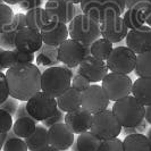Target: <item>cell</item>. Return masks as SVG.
Wrapping results in <instances>:
<instances>
[{
	"instance_id": "cell-1",
	"label": "cell",
	"mask_w": 151,
	"mask_h": 151,
	"mask_svg": "<svg viewBox=\"0 0 151 151\" xmlns=\"http://www.w3.org/2000/svg\"><path fill=\"white\" fill-rule=\"evenodd\" d=\"M9 96L19 101H27L41 91V72L37 65L15 64L6 72Z\"/></svg>"
},
{
	"instance_id": "cell-2",
	"label": "cell",
	"mask_w": 151,
	"mask_h": 151,
	"mask_svg": "<svg viewBox=\"0 0 151 151\" xmlns=\"http://www.w3.org/2000/svg\"><path fill=\"white\" fill-rule=\"evenodd\" d=\"M67 26L69 38L80 41L88 48H90L96 40L101 38L100 23L85 14L75 16Z\"/></svg>"
},
{
	"instance_id": "cell-3",
	"label": "cell",
	"mask_w": 151,
	"mask_h": 151,
	"mask_svg": "<svg viewBox=\"0 0 151 151\" xmlns=\"http://www.w3.org/2000/svg\"><path fill=\"white\" fill-rule=\"evenodd\" d=\"M111 110L123 127H133L144 119L145 106L129 94L115 101Z\"/></svg>"
},
{
	"instance_id": "cell-4",
	"label": "cell",
	"mask_w": 151,
	"mask_h": 151,
	"mask_svg": "<svg viewBox=\"0 0 151 151\" xmlns=\"http://www.w3.org/2000/svg\"><path fill=\"white\" fill-rule=\"evenodd\" d=\"M72 85V77L63 66L48 67L41 73V91L52 98H58Z\"/></svg>"
},
{
	"instance_id": "cell-5",
	"label": "cell",
	"mask_w": 151,
	"mask_h": 151,
	"mask_svg": "<svg viewBox=\"0 0 151 151\" xmlns=\"http://www.w3.org/2000/svg\"><path fill=\"white\" fill-rule=\"evenodd\" d=\"M80 6L83 14L99 23L109 14L122 16L126 9L124 0H82Z\"/></svg>"
},
{
	"instance_id": "cell-6",
	"label": "cell",
	"mask_w": 151,
	"mask_h": 151,
	"mask_svg": "<svg viewBox=\"0 0 151 151\" xmlns=\"http://www.w3.org/2000/svg\"><path fill=\"white\" fill-rule=\"evenodd\" d=\"M122 127L113 110L106 109L92 115L90 131L101 141L117 137L122 133Z\"/></svg>"
},
{
	"instance_id": "cell-7",
	"label": "cell",
	"mask_w": 151,
	"mask_h": 151,
	"mask_svg": "<svg viewBox=\"0 0 151 151\" xmlns=\"http://www.w3.org/2000/svg\"><path fill=\"white\" fill-rule=\"evenodd\" d=\"M27 113L37 122H43L56 113L58 109L57 100L48 96L43 91H39L26 101Z\"/></svg>"
},
{
	"instance_id": "cell-8",
	"label": "cell",
	"mask_w": 151,
	"mask_h": 151,
	"mask_svg": "<svg viewBox=\"0 0 151 151\" xmlns=\"http://www.w3.org/2000/svg\"><path fill=\"white\" fill-rule=\"evenodd\" d=\"M102 89L106 92L110 101H117L131 94L132 91V78L126 74L119 73H108L101 81Z\"/></svg>"
},
{
	"instance_id": "cell-9",
	"label": "cell",
	"mask_w": 151,
	"mask_h": 151,
	"mask_svg": "<svg viewBox=\"0 0 151 151\" xmlns=\"http://www.w3.org/2000/svg\"><path fill=\"white\" fill-rule=\"evenodd\" d=\"M88 56H91L90 48L74 39L69 38L58 45V60L67 67L77 68Z\"/></svg>"
},
{
	"instance_id": "cell-10",
	"label": "cell",
	"mask_w": 151,
	"mask_h": 151,
	"mask_svg": "<svg viewBox=\"0 0 151 151\" xmlns=\"http://www.w3.org/2000/svg\"><path fill=\"white\" fill-rule=\"evenodd\" d=\"M106 64L110 72L127 75L135 68L136 53L126 45L116 47L107 58Z\"/></svg>"
},
{
	"instance_id": "cell-11",
	"label": "cell",
	"mask_w": 151,
	"mask_h": 151,
	"mask_svg": "<svg viewBox=\"0 0 151 151\" xmlns=\"http://www.w3.org/2000/svg\"><path fill=\"white\" fill-rule=\"evenodd\" d=\"M81 93H82L81 107L90 111L92 115L106 110L109 106L110 100L108 99L106 92L101 85L90 84V86L82 91Z\"/></svg>"
},
{
	"instance_id": "cell-12",
	"label": "cell",
	"mask_w": 151,
	"mask_h": 151,
	"mask_svg": "<svg viewBox=\"0 0 151 151\" xmlns=\"http://www.w3.org/2000/svg\"><path fill=\"white\" fill-rule=\"evenodd\" d=\"M45 9L52 18L68 24L75 16L83 14L80 4H73L68 0H48Z\"/></svg>"
},
{
	"instance_id": "cell-13",
	"label": "cell",
	"mask_w": 151,
	"mask_h": 151,
	"mask_svg": "<svg viewBox=\"0 0 151 151\" xmlns=\"http://www.w3.org/2000/svg\"><path fill=\"white\" fill-rule=\"evenodd\" d=\"M101 38L107 39L111 43H118L126 38L129 29L125 25L122 16L116 14H109L100 23Z\"/></svg>"
},
{
	"instance_id": "cell-14",
	"label": "cell",
	"mask_w": 151,
	"mask_h": 151,
	"mask_svg": "<svg viewBox=\"0 0 151 151\" xmlns=\"http://www.w3.org/2000/svg\"><path fill=\"white\" fill-rule=\"evenodd\" d=\"M108 67H107L106 61L97 59L93 56L85 57L81 64L77 67L78 74L85 76L90 83H98L104 80V77L108 74Z\"/></svg>"
},
{
	"instance_id": "cell-15",
	"label": "cell",
	"mask_w": 151,
	"mask_h": 151,
	"mask_svg": "<svg viewBox=\"0 0 151 151\" xmlns=\"http://www.w3.org/2000/svg\"><path fill=\"white\" fill-rule=\"evenodd\" d=\"M43 41L39 30L32 27H23L16 33L15 48L19 51L35 53L42 47Z\"/></svg>"
},
{
	"instance_id": "cell-16",
	"label": "cell",
	"mask_w": 151,
	"mask_h": 151,
	"mask_svg": "<svg viewBox=\"0 0 151 151\" xmlns=\"http://www.w3.org/2000/svg\"><path fill=\"white\" fill-rule=\"evenodd\" d=\"M74 133L65 123H58L48 129V144L59 151L67 150L74 142Z\"/></svg>"
},
{
	"instance_id": "cell-17",
	"label": "cell",
	"mask_w": 151,
	"mask_h": 151,
	"mask_svg": "<svg viewBox=\"0 0 151 151\" xmlns=\"http://www.w3.org/2000/svg\"><path fill=\"white\" fill-rule=\"evenodd\" d=\"M126 47H129L136 55L151 50V27L143 25L141 27L129 30L125 38Z\"/></svg>"
},
{
	"instance_id": "cell-18",
	"label": "cell",
	"mask_w": 151,
	"mask_h": 151,
	"mask_svg": "<svg viewBox=\"0 0 151 151\" xmlns=\"http://www.w3.org/2000/svg\"><path fill=\"white\" fill-rule=\"evenodd\" d=\"M40 33L45 45L55 47L60 45L69 37L67 24H64L57 19H52L48 25L42 27L40 30Z\"/></svg>"
},
{
	"instance_id": "cell-19",
	"label": "cell",
	"mask_w": 151,
	"mask_h": 151,
	"mask_svg": "<svg viewBox=\"0 0 151 151\" xmlns=\"http://www.w3.org/2000/svg\"><path fill=\"white\" fill-rule=\"evenodd\" d=\"M91 122H92V114L81 107L74 111L65 114L64 123L74 134L78 135L86 131H90Z\"/></svg>"
},
{
	"instance_id": "cell-20",
	"label": "cell",
	"mask_w": 151,
	"mask_h": 151,
	"mask_svg": "<svg viewBox=\"0 0 151 151\" xmlns=\"http://www.w3.org/2000/svg\"><path fill=\"white\" fill-rule=\"evenodd\" d=\"M56 100H57L58 108L60 110H63L64 113L74 111L76 109L81 108V105H82V93L70 86L61 96H59L58 98H56Z\"/></svg>"
},
{
	"instance_id": "cell-21",
	"label": "cell",
	"mask_w": 151,
	"mask_h": 151,
	"mask_svg": "<svg viewBox=\"0 0 151 151\" xmlns=\"http://www.w3.org/2000/svg\"><path fill=\"white\" fill-rule=\"evenodd\" d=\"M132 96L143 106L151 105V77H139L133 82Z\"/></svg>"
},
{
	"instance_id": "cell-22",
	"label": "cell",
	"mask_w": 151,
	"mask_h": 151,
	"mask_svg": "<svg viewBox=\"0 0 151 151\" xmlns=\"http://www.w3.org/2000/svg\"><path fill=\"white\" fill-rule=\"evenodd\" d=\"M101 140L94 135L91 131L78 134L72 144V151H98Z\"/></svg>"
},
{
	"instance_id": "cell-23",
	"label": "cell",
	"mask_w": 151,
	"mask_h": 151,
	"mask_svg": "<svg viewBox=\"0 0 151 151\" xmlns=\"http://www.w3.org/2000/svg\"><path fill=\"white\" fill-rule=\"evenodd\" d=\"M151 13V9H140V8H134V9H125L123 14V21L125 25L127 26L129 30L137 29L145 25L147 17Z\"/></svg>"
},
{
	"instance_id": "cell-24",
	"label": "cell",
	"mask_w": 151,
	"mask_h": 151,
	"mask_svg": "<svg viewBox=\"0 0 151 151\" xmlns=\"http://www.w3.org/2000/svg\"><path fill=\"white\" fill-rule=\"evenodd\" d=\"M35 61L39 66H58V64H60V61L58 60V47L43 43L42 47L37 51Z\"/></svg>"
},
{
	"instance_id": "cell-25",
	"label": "cell",
	"mask_w": 151,
	"mask_h": 151,
	"mask_svg": "<svg viewBox=\"0 0 151 151\" xmlns=\"http://www.w3.org/2000/svg\"><path fill=\"white\" fill-rule=\"evenodd\" d=\"M25 15H26L27 26L39 31L41 30L42 27H45V25H48L52 19H55L47 13V10L45 8L41 7L31 9L29 12H26Z\"/></svg>"
},
{
	"instance_id": "cell-26",
	"label": "cell",
	"mask_w": 151,
	"mask_h": 151,
	"mask_svg": "<svg viewBox=\"0 0 151 151\" xmlns=\"http://www.w3.org/2000/svg\"><path fill=\"white\" fill-rule=\"evenodd\" d=\"M124 151H151L149 139L142 133H134L126 135L123 141Z\"/></svg>"
},
{
	"instance_id": "cell-27",
	"label": "cell",
	"mask_w": 151,
	"mask_h": 151,
	"mask_svg": "<svg viewBox=\"0 0 151 151\" xmlns=\"http://www.w3.org/2000/svg\"><path fill=\"white\" fill-rule=\"evenodd\" d=\"M27 149L30 151H37L42 147L48 145V129L42 125H37L34 132L30 136L24 139Z\"/></svg>"
},
{
	"instance_id": "cell-28",
	"label": "cell",
	"mask_w": 151,
	"mask_h": 151,
	"mask_svg": "<svg viewBox=\"0 0 151 151\" xmlns=\"http://www.w3.org/2000/svg\"><path fill=\"white\" fill-rule=\"evenodd\" d=\"M37 121L33 119L32 117H22V118H17L15 123L13 124L12 129L14 131L16 136L25 139L27 136H30L34 129L37 127Z\"/></svg>"
},
{
	"instance_id": "cell-29",
	"label": "cell",
	"mask_w": 151,
	"mask_h": 151,
	"mask_svg": "<svg viewBox=\"0 0 151 151\" xmlns=\"http://www.w3.org/2000/svg\"><path fill=\"white\" fill-rule=\"evenodd\" d=\"M113 49L114 43L105 38H99L90 45V53L91 56L96 57L97 59L106 61L110 52L113 51Z\"/></svg>"
},
{
	"instance_id": "cell-30",
	"label": "cell",
	"mask_w": 151,
	"mask_h": 151,
	"mask_svg": "<svg viewBox=\"0 0 151 151\" xmlns=\"http://www.w3.org/2000/svg\"><path fill=\"white\" fill-rule=\"evenodd\" d=\"M134 73L139 77H151V50L136 55Z\"/></svg>"
},
{
	"instance_id": "cell-31",
	"label": "cell",
	"mask_w": 151,
	"mask_h": 151,
	"mask_svg": "<svg viewBox=\"0 0 151 151\" xmlns=\"http://www.w3.org/2000/svg\"><path fill=\"white\" fill-rule=\"evenodd\" d=\"M18 32L12 24L7 26V29L0 33V47L4 50H14L15 49L16 33Z\"/></svg>"
},
{
	"instance_id": "cell-32",
	"label": "cell",
	"mask_w": 151,
	"mask_h": 151,
	"mask_svg": "<svg viewBox=\"0 0 151 151\" xmlns=\"http://www.w3.org/2000/svg\"><path fill=\"white\" fill-rule=\"evenodd\" d=\"M14 15L15 14L9 5L5 2L0 4V33L4 32L7 29V26L12 24Z\"/></svg>"
},
{
	"instance_id": "cell-33",
	"label": "cell",
	"mask_w": 151,
	"mask_h": 151,
	"mask_svg": "<svg viewBox=\"0 0 151 151\" xmlns=\"http://www.w3.org/2000/svg\"><path fill=\"white\" fill-rule=\"evenodd\" d=\"M4 151H29L25 140L22 137H12L5 142V145L2 148Z\"/></svg>"
},
{
	"instance_id": "cell-34",
	"label": "cell",
	"mask_w": 151,
	"mask_h": 151,
	"mask_svg": "<svg viewBox=\"0 0 151 151\" xmlns=\"http://www.w3.org/2000/svg\"><path fill=\"white\" fill-rule=\"evenodd\" d=\"M98 151H124L123 141L118 137H114L109 140H104L99 145Z\"/></svg>"
},
{
	"instance_id": "cell-35",
	"label": "cell",
	"mask_w": 151,
	"mask_h": 151,
	"mask_svg": "<svg viewBox=\"0 0 151 151\" xmlns=\"http://www.w3.org/2000/svg\"><path fill=\"white\" fill-rule=\"evenodd\" d=\"M13 116L4 109H0V133H7L13 127Z\"/></svg>"
},
{
	"instance_id": "cell-36",
	"label": "cell",
	"mask_w": 151,
	"mask_h": 151,
	"mask_svg": "<svg viewBox=\"0 0 151 151\" xmlns=\"http://www.w3.org/2000/svg\"><path fill=\"white\" fill-rule=\"evenodd\" d=\"M16 64L15 53L13 50H4L0 55V65L4 69H8Z\"/></svg>"
},
{
	"instance_id": "cell-37",
	"label": "cell",
	"mask_w": 151,
	"mask_h": 151,
	"mask_svg": "<svg viewBox=\"0 0 151 151\" xmlns=\"http://www.w3.org/2000/svg\"><path fill=\"white\" fill-rule=\"evenodd\" d=\"M90 81L85 77V76L81 75V74H76L73 78H72V88H74V89H76L77 91H80V92H82V91H84L86 88H89L90 86Z\"/></svg>"
},
{
	"instance_id": "cell-38",
	"label": "cell",
	"mask_w": 151,
	"mask_h": 151,
	"mask_svg": "<svg viewBox=\"0 0 151 151\" xmlns=\"http://www.w3.org/2000/svg\"><path fill=\"white\" fill-rule=\"evenodd\" d=\"M65 114L66 113H64L63 110H60V109L58 108L52 116H50L49 118H47V119H45V121L42 122L43 126H45V127H50V126H52L55 124L64 123V121H65Z\"/></svg>"
},
{
	"instance_id": "cell-39",
	"label": "cell",
	"mask_w": 151,
	"mask_h": 151,
	"mask_svg": "<svg viewBox=\"0 0 151 151\" xmlns=\"http://www.w3.org/2000/svg\"><path fill=\"white\" fill-rule=\"evenodd\" d=\"M18 105H19V104H18V100L9 96L2 104H0V109H4L5 111H7V113L10 114L12 116H14Z\"/></svg>"
},
{
	"instance_id": "cell-40",
	"label": "cell",
	"mask_w": 151,
	"mask_h": 151,
	"mask_svg": "<svg viewBox=\"0 0 151 151\" xmlns=\"http://www.w3.org/2000/svg\"><path fill=\"white\" fill-rule=\"evenodd\" d=\"M126 9H151V0H124Z\"/></svg>"
},
{
	"instance_id": "cell-41",
	"label": "cell",
	"mask_w": 151,
	"mask_h": 151,
	"mask_svg": "<svg viewBox=\"0 0 151 151\" xmlns=\"http://www.w3.org/2000/svg\"><path fill=\"white\" fill-rule=\"evenodd\" d=\"M13 51L15 53L16 64H30V63H33V60H34V53L19 51L16 48Z\"/></svg>"
},
{
	"instance_id": "cell-42",
	"label": "cell",
	"mask_w": 151,
	"mask_h": 151,
	"mask_svg": "<svg viewBox=\"0 0 151 151\" xmlns=\"http://www.w3.org/2000/svg\"><path fill=\"white\" fill-rule=\"evenodd\" d=\"M8 97H9V90H8L6 74L0 72V104H2Z\"/></svg>"
},
{
	"instance_id": "cell-43",
	"label": "cell",
	"mask_w": 151,
	"mask_h": 151,
	"mask_svg": "<svg viewBox=\"0 0 151 151\" xmlns=\"http://www.w3.org/2000/svg\"><path fill=\"white\" fill-rule=\"evenodd\" d=\"M42 2H43V0H23V1H21L18 4V6L23 10L29 12L31 9L41 7L42 6Z\"/></svg>"
},
{
	"instance_id": "cell-44",
	"label": "cell",
	"mask_w": 151,
	"mask_h": 151,
	"mask_svg": "<svg viewBox=\"0 0 151 151\" xmlns=\"http://www.w3.org/2000/svg\"><path fill=\"white\" fill-rule=\"evenodd\" d=\"M12 25L19 31L23 27H26L27 26V23H26V15L25 14H22V13H18V14H15L14 15V18H13V22H12Z\"/></svg>"
},
{
	"instance_id": "cell-45",
	"label": "cell",
	"mask_w": 151,
	"mask_h": 151,
	"mask_svg": "<svg viewBox=\"0 0 151 151\" xmlns=\"http://www.w3.org/2000/svg\"><path fill=\"white\" fill-rule=\"evenodd\" d=\"M15 118H22V117H30V115L27 113V108H26V101H22L17 109H16V113H15Z\"/></svg>"
},
{
	"instance_id": "cell-46",
	"label": "cell",
	"mask_w": 151,
	"mask_h": 151,
	"mask_svg": "<svg viewBox=\"0 0 151 151\" xmlns=\"http://www.w3.org/2000/svg\"><path fill=\"white\" fill-rule=\"evenodd\" d=\"M135 127H136V129H137V133H142V134H143L144 132L147 131V129H148V123L145 122V119H143L141 123H139Z\"/></svg>"
},
{
	"instance_id": "cell-47",
	"label": "cell",
	"mask_w": 151,
	"mask_h": 151,
	"mask_svg": "<svg viewBox=\"0 0 151 151\" xmlns=\"http://www.w3.org/2000/svg\"><path fill=\"white\" fill-rule=\"evenodd\" d=\"M144 119H145V122H147L149 125H151V105L150 106H145Z\"/></svg>"
},
{
	"instance_id": "cell-48",
	"label": "cell",
	"mask_w": 151,
	"mask_h": 151,
	"mask_svg": "<svg viewBox=\"0 0 151 151\" xmlns=\"http://www.w3.org/2000/svg\"><path fill=\"white\" fill-rule=\"evenodd\" d=\"M122 133L125 134V135H129V134L137 133V129H136L135 126H133V127H122Z\"/></svg>"
},
{
	"instance_id": "cell-49",
	"label": "cell",
	"mask_w": 151,
	"mask_h": 151,
	"mask_svg": "<svg viewBox=\"0 0 151 151\" xmlns=\"http://www.w3.org/2000/svg\"><path fill=\"white\" fill-rule=\"evenodd\" d=\"M6 141H7V133H0V151L2 150Z\"/></svg>"
},
{
	"instance_id": "cell-50",
	"label": "cell",
	"mask_w": 151,
	"mask_h": 151,
	"mask_svg": "<svg viewBox=\"0 0 151 151\" xmlns=\"http://www.w3.org/2000/svg\"><path fill=\"white\" fill-rule=\"evenodd\" d=\"M37 151H59V150H57V149H55V148H52L51 145H45V147H42L41 149H39V150Z\"/></svg>"
},
{
	"instance_id": "cell-51",
	"label": "cell",
	"mask_w": 151,
	"mask_h": 151,
	"mask_svg": "<svg viewBox=\"0 0 151 151\" xmlns=\"http://www.w3.org/2000/svg\"><path fill=\"white\" fill-rule=\"evenodd\" d=\"M2 1L5 4H7V5H18L23 0H2Z\"/></svg>"
},
{
	"instance_id": "cell-52",
	"label": "cell",
	"mask_w": 151,
	"mask_h": 151,
	"mask_svg": "<svg viewBox=\"0 0 151 151\" xmlns=\"http://www.w3.org/2000/svg\"><path fill=\"white\" fill-rule=\"evenodd\" d=\"M145 23H147V25H148V26H150V27H151V13L148 15V17H147V21H145Z\"/></svg>"
},
{
	"instance_id": "cell-53",
	"label": "cell",
	"mask_w": 151,
	"mask_h": 151,
	"mask_svg": "<svg viewBox=\"0 0 151 151\" xmlns=\"http://www.w3.org/2000/svg\"><path fill=\"white\" fill-rule=\"evenodd\" d=\"M147 137L149 139V142H150V145H151V127L148 129V132H147Z\"/></svg>"
},
{
	"instance_id": "cell-54",
	"label": "cell",
	"mask_w": 151,
	"mask_h": 151,
	"mask_svg": "<svg viewBox=\"0 0 151 151\" xmlns=\"http://www.w3.org/2000/svg\"><path fill=\"white\" fill-rule=\"evenodd\" d=\"M69 2H73V4H81L82 0H68Z\"/></svg>"
},
{
	"instance_id": "cell-55",
	"label": "cell",
	"mask_w": 151,
	"mask_h": 151,
	"mask_svg": "<svg viewBox=\"0 0 151 151\" xmlns=\"http://www.w3.org/2000/svg\"><path fill=\"white\" fill-rule=\"evenodd\" d=\"M2 51H4V49L0 47V55H1V52H2ZM2 70H4V68H2V66L0 65V72H2Z\"/></svg>"
},
{
	"instance_id": "cell-56",
	"label": "cell",
	"mask_w": 151,
	"mask_h": 151,
	"mask_svg": "<svg viewBox=\"0 0 151 151\" xmlns=\"http://www.w3.org/2000/svg\"><path fill=\"white\" fill-rule=\"evenodd\" d=\"M2 2H4V1H2V0H0V4H2Z\"/></svg>"
}]
</instances>
